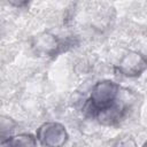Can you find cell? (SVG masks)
Masks as SVG:
<instances>
[{"mask_svg": "<svg viewBox=\"0 0 147 147\" xmlns=\"http://www.w3.org/2000/svg\"><path fill=\"white\" fill-rule=\"evenodd\" d=\"M119 94V86L113 80H101L98 82L91 91L90 99L87 100L85 110L94 116L95 113L102 108H106L116 102Z\"/></svg>", "mask_w": 147, "mask_h": 147, "instance_id": "obj_1", "label": "cell"}, {"mask_svg": "<svg viewBox=\"0 0 147 147\" xmlns=\"http://www.w3.org/2000/svg\"><path fill=\"white\" fill-rule=\"evenodd\" d=\"M67 139L65 127L57 122L44 123L37 131V140L42 147H62Z\"/></svg>", "mask_w": 147, "mask_h": 147, "instance_id": "obj_2", "label": "cell"}, {"mask_svg": "<svg viewBox=\"0 0 147 147\" xmlns=\"http://www.w3.org/2000/svg\"><path fill=\"white\" fill-rule=\"evenodd\" d=\"M147 69V59L137 51L126 52L117 64V70L126 77H138Z\"/></svg>", "mask_w": 147, "mask_h": 147, "instance_id": "obj_3", "label": "cell"}, {"mask_svg": "<svg viewBox=\"0 0 147 147\" xmlns=\"http://www.w3.org/2000/svg\"><path fill=\"white\" fill-rule=\"evenodd\" d=\"M61 44L60 40L52 33L44 32L37 36L33 40V48L38 54L42 55H53L57 52Z\"/></svg>", "mask_w": 147, "mask_h": 147, "instance_id": "obj_4", "label": "cell"}, {"mask_svg": "<svg viewBox=\"0 0 147 147\" xmlns=\"http://www.w3.org/2000/svg\"><path fill=\"white\" fill-rule=\"evenodd\" d=\"M124 114V107L119 106L117 102L98 110L94 117L99 121V123L103 125H114L121 121Z\"/></svg>", "mask_w": 147, "mask_h": 147, "instance_id": "obj_5", "label": "cell"}, {"mask_svg": "<svg viewBox=\"0 0 147 147\" xmlns=\"http://www.w3.org/2000/svg\"><path fill=\"white\" fill-rule=\"evenodd\" d=\"M2 145H7V147H38L37 138L30 133H20L10 137L6 141H2Z\"/></svg>", "mask_w": 147, "mask_h": 147, "instance_id": "obj_6", "label": "cell"}, {"mask_svg": "<svg viewBox=\"0 0 147 147\" xmlns=\"http://www.w3.org/2000/svg\"><path fill=\"white\" fill-rule=\"evenodd\" d=\"M14 126H15V123L11 118L6 117V116L1 117V133H2V136H5L6 131H11Z\"/></svg>", "mask_w": 147, "mask_h": 147, "instance_id": "obj_7", "label": "cell"}, {"mask_svg": "<svg viewBox=\"0 0 147 147\" xmlns=\"http://www.w3.org/2000/svg\"><path fill=\"white\" fill-rule=\"evenodd\" d=\"M114 147H138V146H137L136 141H134L132 138L125 137V138L119 139V140L114 145Z\"/></svg>", "mask_w": 147, "mask_h": 147, "instance_id": "obj_8", "label": "cell"}, {"mask_svg": "<svg viewBox=\"0 0 147 147\" xmlns=\"http://www.w3.org/2000/svg\"><path fill=\"white\" fill-rule=\"evenodd\" d=\"M142 147H147V140L144 142V145H142Z\"/></svg>", "mask_w": 147, "mask_h": 147, "instance_id": "obj_9", "label": "cell"}]
</instances>
